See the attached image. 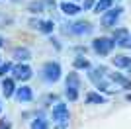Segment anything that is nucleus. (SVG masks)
<instances>
[{
    "instance_id": "nucleus-1",
    "label": "nucleus",
    "mask_w": 131,
    "mask_h": 129,
    "mask_svg": "<svg viewBox=\"0 0 131 129\" xmlns=\"http://www.w3.org/2000/svg\"><path fill=\"white\" fill-rule=\"evenodd\" d=\"M80 88H82L80 74H78L77 70H71L65 76V98L69 102H77L78 96H80Z\"/></svg>"
},
{
    "instance_id": "nucleus-25",
    "label": "nucleus",
    "mask_w": 131,
    "mask_h": 129,
    "mask_svg": "<svg viewBox=\"0 0 131 129\" xmlns=\"http://www.w3.org/2000/svg\"><path fill=\"white\" fill-rule=\"evenodd\" d=\"M125 100H127V102H131V90H129V92L125 94Z\"/></svg>"
},
{
    "instance_id": "nucleus-13",
    "label": "nucleus",
    "mask_w": 131,
    "mask_h": 129,
    "mask_svg": "<svg viewBox=\"0 0 131 129\" xmlns=\"http://www.w3.org/2000/svg\"><path fill=\"white\" fill-rule=\"evenodd\" d=\"M16 100L20 104H29L33 100V90H31V86H27V84H22V86H18L16 88Z\"/></svg>"
},
{
    "instance_id": "nucleus-21",
    "label": "nucleus",
    "mask_w": 131,
    "mask_h": 129,
    "mask_svg": "<svg viewBox=\"0 0 131 129\" xmlns=\"http://www.w3.org/2000/svg\"><path fill=\"white\" fill-rule=\"evenodd\" d=\"M29 129H49V121H47V117H45L43 113H39V115H35V119L31 121Z\"/></svg>"
},
{
    "instance_id": "nucleus-30",
    "label": "nucleus",
    "mask_w": 131,
    "mask_h": 129,
    "mask_svg": "<svg viewBox=\"0 0 131 129\" xmlns=\"http://www.w3.org/2000/svg\"><path fill=\"white\" fill-rule=\"evenodd\" d=\"M72 2H77V0H72Z\"/></svg>"
},
{
    "instance_id": "nucleus-18",
    "label": "nucleus",
    "mask_w": 131,
    "mask_h": 129,
    "mask_svg": "<svg viewBox=\"0 0 131 129\" xmlns=\"http://www.w3.org/2000/svg\"><path fill=\"white\" fill-rule=\"evenodd\" d=\"M112 6H115V0H96L92 12H94V14H98V16H102V14H104L106 10H110Z\"/></svg>"
},
{
    "instance_id": "nucleus-9",
    "label": "nucleus",
    "mask_w": 131,
    "mask_h": 129,
    "mask_svg": "<svg viewBox=\"0 0 131 129\" xmlns=\"http://www.w3.org/2000/svg\"><path fill=\"white\" fill-rule=\"evenodd\" d=\"M112 39L115 41V47H129V39H131V33L127 27H114L112 31Z\"/></svg>"
},
{
    "instance_id": "nucleus-11",
    "label": "nucleus",
    "mask_w": 131,
    "mask_h": 129,
    "mask_svg": "<svg viewBox=\"0 0 131 129\" xmlns=\"http://www.w3.org/2000/svg\"><path fill=\"white\" fill-rule=\"evenodd\" d=\"M112 64L115 69H121L127 76H131V57L125 53H117L112 57Z\"/></svg>"
},
{
    "instance_id": "nucleus-19",
    "label": "nucleus",
    "mask_w": 131,
    "mask_h": 129,
    "mask_svg": "<svg viewBox=\"0 0 131 129\" xmlns=\"http://www.w3.org/2000/svg\"><path fill=\"white\" fill-rule=\"evenodd\" d=\"M92 67V63L84 57V55H77L74 59H72V69L74 70H88Z\"/></svg>"
},
{
    "instance_id": "nucleus-23",
    "label": "nucleus",
    "mask_w": 131,
    "mask_h": 129,
    "mask_svg": "<svg viewBox=\"0 0 131 129\" xmlns=\"http://www.w3.org/2000/svg\"><path fill=\"white\" fill-rule=\"evenodd\" d=\"M0 129H12V121L8 117H2L0 119Z\"/></svg>"
},
{
    "instance_id": "nucleus-5",
    "label": "nucleus",
    "mask_w": 131,
    "mask_h": 129,
    "mask_svg": "<svg viewBox=\"0 0 131 129\" xmlns=\"http://www.w3.org/2000/svg\"><path fill=\"white\" fill-rule=\"evenodd\" d=\"M92 31H94V24L88 20H77L69 24V27H63V33H71V35H78V37L90 35Z\"/></svg>"
},
{
    "instance_id": "nucleus-24",
    "label": "nucleus",
    "mask_w": 131,
    "mask_h": 129,
    "mask_svg": "<svg viewBox=\"0 0 131 129\" xmlns=\"http://www.w3.org/2000/svg\"><path fill=\"white\" fill-rule=\"evenodd\" d=\"M94 4H96V0H84L82 2V10H92Z\"/></svg>"
},
{
    "instance_id": "nucleus-28",
    "label": "nucleus",
    "mask_w": 131,
    "mask_h": 129,
    "mask_svg": "<svg viewBox=\"0 0 131 129\" xmlns=\"http://www.w3.org/2000/svg\"><path fill=\"white\" fill-rule=\"evenodd\" d=\"M0 112H2V104H0Z\"/></svg>"
},
{
    "instance_id": "nucleus-7",
    "label": "nucleus",
    "mask_w": 131,
    "mask_h": 129,
    "mask_svg": "<svg viewBox=\"0 0 131 129\" xmlns=\"http://www.w3.org/2000/svg\"><path fill=\"white\" fill-rule=\"evenodd\" d=\"M12 76L16 82H27L33 76V69L27 63H16L12 67Z\"/></svg>"
},
{
    "instance_id": "nucleus-29",
    "label": "nucleus",
    "mask_w": 131,
    "mask_h": 129,
    "mask_svg": "<svg viewBox=\"0 0 131 129\" xmlns=\"http://www.w3.org/2000/svg\"><path fill=\"white\" fill-rule=\"evenodd\" d=\"M12 2H20V0H12Z\"/></svg>"
},
{
    "instance_id": "nucleus-16",
    "label": "nucleus",
    "mask_w": 131,
    "mask_h": 129,
    "mask_svg": "<svg viewBox=\"0 0 131 129\" xmlns=\"http://www.w3.org/2000/svg\"><path fill=\"white\" fill-rule=\"evenodd\" d=\"M0 88H2V96L4 98H12L16 94V80H14V76H4Z\"/></svg>"
},
{
    "instance_id": "nucleus-12",
    "label": "nucleus",
    "mask_w": 131,
    "mask_h": 129,
    "mask_svg": "<svg viewBox=\"0 0 131 129\" xmlns=\"http://www.w3.org/2000/svg\"><path fill=\"white\" fill-rule=\"evenodd\" d=\"M108 78L112 80V84H115V88H121V90H131V76H125L121 72H110L108 70Z\"/></svg>"
},
{
    "instance_id": "nucleus-2",
    "label": "nucleus",
    "mask_w": 131,
    "mask_h": 129,
    "mask_svg": "<svg viewBox=\"0 0 131 129\" xmlns=\"http://www.w3.org/2000/svg\"><path fill=\"white\" fill-rule=\"evenodd\" d=\"M51 119H53V125L57 129H67L69 119H71L69 106L65 102H55L53 107H51Z\"/></svg>"
},
{
    "instance_id": "nucleus-8",
    "label": "nucleus",
    "mask_w": 131,
    "mask_h": 129,
    "mask_svg": "<svg viewBox=\"0 0 131 129\" xmlns=\"http://www.w3.org/2000/svg\"><path fill=\"white\" fill-rule=\"evenodd\" d=\"M88 72V80L92 82L94 86L100 84V82L108 80V67H104V64H98V67H90V69L86 70Z\"/></svg>"
},
{
    "instance_id": "nucleus-17",
    "label": "nucleus",
    "mask_w": 131,
    "mask_h": 129,
    "mask_svg": "<svg viewBox=\"0 0 131 129\" xmlns=\"http://www.w3.org/2000/svg\"><path fill=\"white\" fill-rule=\"evenodd\" d=\"M84 104L88 106H100V104H106V96L98 90H92V92H86L84 94Z\"/></svg>"
},
{
    "instance_id": "nucleus-6",
    "label": "nucleus",
    "mask_w": 131,
    "mask_h": 129,
    "mask_svg": "<svg viewBox=\"0 0 131 129\" xmlns=\"http://www.w3.org/2000/svg\"><path fill=\"white\" fill-rule=\"evenodd\" d=\"M121 14H123V6H112L110 10H106L102 16H100V24L102 27L106 29H114L117 26V22H119Z\"/></svg>"
},
{
    "instance_id": "nucleus-22",
    "label": "nucleus",
    "mask_w": 131,
    "mask_h": 129,
    "mask_svg": "<svg viewBox=\"0 0 131 129\" xmlns=\"http://www.w3.org/2000/svg\"><path fill=\"white\" fill-rule=\"evenodd\" d=\"M12 67H14V63H10V61H6V63H0V78H4L8 72H12Z\"/></svg>"
},
{
    "instance_id": "nucleus-31",
    "label": "nucleus",
    "mask_w": 131,
    "mask_h": 129,
    "mask_svg": "<svg viewBox=\"0 0 131 129\" xmlns=\"http://www.w3.org/2000/svg\"><path fill=\"white\" fill-rule=\"evenodd\" d=\"M0 63H2V61H0Z\"/></svg>"
},
{
    "instance_id": "nucleus-3",
    "label": "nucleus",
    "mask_w": 131,
    "mask_h": 129,
    "mask_svg": "<svg viewBox=\"0 0 131 129\" xmlns=\"http://www.w3.org/2000/svg\"><path fill=\"white\" fill-rule=\"evenodd\" d=\"M61 76H63V69H61L59 61H47V63H43V67H41V78L47 84L59 82Z\"/></svg>"
},
{
    "instance_id": "nucleus-26",
    "label": "nucleus",
    "mask_w": 131,
    "mask_h": 129,
    "mask_svg": "<svg viewBox=\"0 0 131 129\" xmlns=\"http://www.w3.org/2000/svg\"><path fill=\"white\" fill-rule=\"evenodd\" d=\"M4 47V37H2V35H0V49Z\"/></svg>"
},
{
    "instance_id": "nucleus-10",
    "label": "nucleus",
    "mask_w": 131,
    "mask_h": 129,
    "mask_svg": "<svg viewBox=\"0 0 131 129\" xmlns=\"http://www.w3.org/2000/svg\"><path fill=\"white\" fill-rule=\"evenodd\" d=\"M55 0H33V2H29L27 4V12L29 14H41V12H47V10H53L55 8Z\"/></svg>"
},
{
    "instance_id": "nucleus-14",
    "label": "nucleus",
    "mask_w": 131,
    "mask_h": 129,
    "mask_svg": "<svg viewBox=\"0 0 131 129\" xmlns=\"http://www.w3.org/2000/svg\"><path fill=\"white\" fill-rule=\"evenodd\" d=\"M59 8H61V12H63L65 16H71V18L78 16L82 12V6H78L77 2H72V0H63L59 4Z\"/></svg>"
},
{
    "instance_id": "nucleus-4",
    "label": "nucleus",
    "mask_w": 131,
    "mask_h": 129,
    "mask_svg": "<svg viewBox=\"0 0 131 129\" xmlns=\"http://www.w3.org/2000/svg\"><path fill=\"white\" fill-rule=\"evenodd\" d=\"M90 47H92V51L98 55V57H108V55H112V51L115 49V41L112 37L100 35V37H94L92 39Z\"/></svg>"
},
{
    "instance_id": "nucleus-27",
    "label": "nucleus",
    "mask_w": 131,
    "mask_h": 129,
    "mask_svg": "<svg viewBox=\"0 0 131 129\" xmlns=\"http://www.w3.org/2000/svg\"><path fill=\"white\" fill-rule=\"evenodd\" d=\"M129 49H131V39H129Z\"/></svg>"
},
{
    "instance_id": "nucleus-20",
    "label": "nucleus",
    "mask_w": 131,
    "mask_h": 129,
    "mask_svg": "<svg viewBox=\"0 0 131 129\" xmlns=\"http://www.w3.org/2000/svg\"><path fill=\"white\" fill-rule=\"evenodd\" d=\"M37 31L39 33H45V35H51L55 31V22L53 20H41L37 26Z\"/></svg>"
},
{
    "instance_id": "nucleus-15",
    "label": "nucleus",
    "mask_w": 131,
    "mask_h": 129,
    "mask_svg": "<svg viewBox=\"0 0 131 129\" xmlns=\"http://www.w3.org/2000/svg\"><path fill=\"white\" fill-rule=\"evenodd\" d=\"M12 57H14L16 63H27V61L31 59V51L26 45H18V47L12 49Z\"/></svg>"
}]
</instances>
